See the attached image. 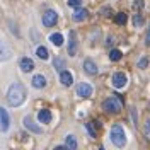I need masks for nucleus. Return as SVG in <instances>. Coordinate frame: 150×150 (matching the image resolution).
<instances>
[{
	"mask_svg": "<svg viewBox=\"0 0 150 150\" xmlns=\"http://www.w3.org/2000/svg\"><path fill=\"white\" fill-rule=\"evenodd\" d=\"M24 101H26V89H24V85L21 82L12 84L9 87V91H7V103L10 106H14V108H17Z\"/></svg>",
	"mask_w": 150,
	"mask_h": 150,
	"instance_id": "nucleus-1",
	"label": "nucleus"
},
{
	"mask_svg": "<svg viewBox=\"0 0 150 150\" xmlns=\"http://www.w3.org/2000/svg\"><path fill=\"white\" fill-rule=\"evenodd\" d=\"M111 142L116 147H125L126 145V137L121 125H114L111 128Z\"/></svg>",
	"mask_w": 150,
	"mask_h": 150,
	"instance_id": "nucleus-2",
	"label": "nucleus"
},
{
	"mask_svg": "<svg viewBox=\"0 0 150 150\" xmlns=\"http://www.w3.org/2000/svg\"><path fill=\"white\" fill-rule=\"evenodd\" d=\"M103 108H104V109H106L108 112H112V114H116V112L121 111L123 104H121V101H120L118 97H109V99H106V101H104Z\"/></svg>",
	"mask_w": 150,
	"mask_h": 150,
	"instance_id": "nucleus-3",
	"label": "nucleus"
},
{
	"mask_svg": "<svg viewBox=\"0 0 150 150\" xmlns=\"http://www.w3.org/2000/svg\"><path fill=\"white\" fill-rule=\"evenodd\" d=\"M56 22H58V14H56L53 9L46 10V12L43 14V26H45V28H53Z\"/></svg>",
	"mask_w": 150,
	"mask_h": 150,
	"instance_id": "nucleus-4",
	"label": "nucleus"
},
{
	"mask_svg": "<svg viewBox=\"0 0 150 150\" xmlns=\"http://www.w3.org/2000/svg\"><path fill=\"white\" fill-rule=\"evenodd\" d=\"M126 82H128V79H126V75L123 74V72H116L111 79L112 87H116V89H123L126 85Z\"/></svg>",
	"mask_w": 150,
	"mask_h": 150,
	"instance_id": "nucleus-5",
	"label": "nucleus"
},
{
	"mask_svg": "<svg viewBox=\"0 0 150 150\" xmlns=\"http://www.w3.org/2000/svg\"><path fill=\"white\" fill-rule=\"evenodd\" d=\"M10 58H12V50H10V46L4 39H0V62H7Z\"/></svg>",
	"mask_w": 150,
	"mask_h": 150,
	"instance_id": "nucleus-6",
	"label": "nucleus"
},
{
	"mask_svg": "<svg viewBox=\"0 0 150 150\" xmlns=\"http://www.w3.org/2000/svg\"><path fill=\"white\" fill-rule=\"evenodd\" d=\"M94 92L92 85L87 84V82H82V84H79L77 87V96H80V97H91Z\"/></svg>",
	"mask_w": 150,
	"mask_h": 150,
	"instance_id": "nucleus-7",
	"label": "nucleus"
},
{
	"mask_svg": "<svg viewBox=\"0 0 150 150\" xmlns=\"http://www.w3.org/2000/svg\"><path fill=\"white\" fill-rule=\"evenodd\" d=\"M10 126V116L9 112L5 111L4 108H0V130L2 131H7Z\"/></svg>",
	"mask_w": 150,
	"mask_h": 150,
	"instance_id": "nucleus-8",
	"label": "nucleus"
},
{
	"mask_svg": "<svg viewBox=\"0 0 150 150\" xmlns=\"http://www.w3.org/2000/svg\"><path fill=\"white\" fill-rule=\"evenodd\" d=\"M68 55H77V33L75 31H70V36H68Z\"/></svg>",
	"mask_w": 150,
	"mask_h": 150,
	"instance_id": "nucleus-9",
	"label": "nucleus"
},
{
	"mask_svg": "<svg viewBox=\"0 0 150 150\" xmlns=\"http://www.w3.org/2000/svg\"><path fill=\"white\" fill-rule=\"evenodd\" d=\"M24 126H26L31 133H43V128H41V126H38L36 123L33 121V118H31V116H26V118H24Z\"/></svg>",
	"mask_w": 150,
	"mask_h": 150,
	"instance_id": "nucleus-10",
	"label": "nucleus"
},
{
	"mask_svg": "<svg viewBox=\"0 0 150 150\" xmlns=\"http://www.w3.org/2000/svg\"><path fill=\"white\" fill-rule=\"evenodd\" d=\"M19 67H21V70H22L24 74H29L31 70H34V62H33L31 58H21Z\"/></svg>",
	"mask_w": 150,
	"mask_h": 150,
	"instance_id": "nucleus-11",
	"label": "nucleus"
},
{
	"mask_svg": "<svg viewBox=\"0 0 150 150\" xmlns=\"http://www.w3.org/2000/svg\"><path fill=\"white\" fill-rule=\"evenodd\" d=\"M60 82L65 85V87L72 85V82H74V75L70 74V72H67V70H62V72H60Z\"/></svg>",
	"mask_w": 150,
	"mask_h": 150,
	"instance_id": "nucleus-12",
	"label": "nucleus"
},
{
	"mask_svg": "<svg viewBox=\"0 0 150 150\" xmlns=\"http://www.w3.org/2000/svg\"><path fill=\"white\" fill-rule=\"evenodd\" d=\"M84 70H85V74H89V75H96L97 74V65L94 63L92 60H85L84 62Z\"/></svg>",
	"mask_w": 150,
	"mask_h": 150,
	"instance_id": "nucleus-13",
	"label": "nucleus"
},
{
	"mask_svg": "<svg viewBox=\"0 0 150 150\" xmlns=\"http://www.w3.org/2000/svg\"><path fill=\"white\" fill-rule=\"evenodd\" d=\"M38 120H39V123H45V125L51 123V112H50V109H41L38 112Z\"/></svg>",
	"mask_w": 150,
	"mask_h": 150,
	"instance_id": "nucleus-14",
	"label": "nucleus"
},
{
	"mask_svg": "<svg viewBox=\"0 0 150 150\" xmlns=\"http://www.w3.org/2000/svg\"><path fill=\"white\" fill-rule=\"evenodd\" d=\"M87 16H89L87 9H80V7H77V10L74 12V21H77V22H82V21H85V19H87Z\"/></svg>",
	"mask_w": 150,
	"mask_h": 150,
	"instance_id": "nucleus-15",
	"label": "nucleus"
},
{
	"mask_svg": "<svg viewBox=\"0 0 150 150\" xmlns=\"http://www.w3.org/2000/svg\"><path fill=\"white\" fill-rule=\"evenodd\" d=\"M33 85H34L36 89H43V87L46 85V77H45V75H34V77H33Z\"/></svg>",
	"mask_w": 150,
	"mask_h": 150,
	"instance_id": "nucleus-16",
	"label": "nucleus"
},
{
	"mask_svg": "<svg viewBox=\"0 0 150 150\" xmlns=\"http://www.w3.org/2000/svg\"><path fill=\"white\" fill-rule=\"evenodd\" d=\"M65 147L70 150H75L77 147H79V143H77V140H75L74 135H67V140H65Z\"/></svg>",
	"mask_w": 150,
	"mask_h": 150,
	"instance_id": "nucleus-17",
	"label": "nucleus"
},
{
	"mask_svg": "<svg viewBox=\"0 0 150 150\" xmlns=\"http://www.w3.org/2000/svg\"><path fill=\"white\" fill-rule=\"evenodd\" d=\"M36 56L39 58V60H48V58H50V51H48V48H45V46H38Z\"/></svg>",
	"mask_w": 150,
	"mask_h": 150,
	"instance_id": "nucleus-18",
	"label": "nucleus"
},
{
	"mask_svg": "<svg viewBox=\"0 0 150 150\" xmlns=\"http://www.w3.org/2000/svg\"><path fill=\"white\" fill-rule=\"evenodd\" d=\"M50 41H51L55 46H62V45H63V36H62L60 33H55V34L50 36Z\"/></svg>",
	"mask_w": 150,
	"mask_h": 150,
	"instance_id": "nucleus-19",
	"label": "nucleus"
},
{
	"mask_svg": "<svg viewBox=\"0 0 150 150\" xmlns=\"http://www.w3.org/2000/svg\"><path fill=\"white\" fill-rule=\"evenodd\" d=\"M123 53L120 50H111V53H109V58H111L112 62H118V60H121Z\"/></svg>",
	"mask_w": 150,
	"mask_h": 150,
	"instance_id": "nucleus-20",
	"label": "nucleus"
},
{
	"mask_svg": "<svg viewBox=\"0 0 150 150\" xmlns=\"http://www.w3.org/2000/svg\"><path fill=\"white\" fill-rule=\"evenodd\" d=\"M116 24H120V26L126 24V14H125V12H120V14L116 16Z\"/></svg>",
	"mask_w": 150,
	"mask_h": 150,
	"instance_id": "nucleus-21",
	"label": "nucleus"
},
{
	"mask_svg": "<svg viewBox=\"0 0 150 150\" xmlns=\"http://www.w3.org/2000/svg\"><path fill=\"white\" fill-rule=\"evenodd\" d=\"M85 130L89 131V135H91L92 138H96V137H97V133H96V130H94V125H92V123H87V125H85Z\"/></svg>",
	"mask_w": 150,
	"mask_h": 150,
	"instance_id": "nucleus-22",
	"label": "nucleus"
},
{
	"mask_svg": "<svg viewBox=\"0 0 150 150\" xmlns=\"http://www.w3.org/2000/svg\"><path fill=\"white\" fill-rule=\"evenodd\" d=\"M133 24H135V28H140L142 24H143V17H142L140 14H137V16L133 17Z\"/></svg>",
	"mask_w": 150,
	"mask_h": 150,
	"instance_id": "nucleus-23",
	"label": "nucleus"
},
{
	"mask_svg": "<svg viewBox=\"0 0 150 150\" xmlns=\"http://www.w3.org/2000/svg\"><path fill=\"white\" fill-rule=\"evenodd\" d=\"M80 5H82V0H68V7L77 9V7H80Z\"/></svg>",
	"mask_w": 150,
	"mask_h": 150,
	"instance_id": "nucleus-24",
	"label": "nucleus"
},
{
	"mask_svg": "<svg viewBox=\"0 0 150 150\" xmlns=\"http://www.w3.org/2000/svg\"><path fill=\"white\" fill-rule=\"evenodd\" d=\"M53 63H55L56 68H63V60H62V58H55Z\"/></svg>",
	"mask_w": 150,
	"mask_h": 150,
	"instance_id": "nucleus-25",
	"label": "nucleus"
},
{
	"mask_svg": "<svg viewBox=\"0 0 150 150\" xmlns=\"http://www.w3.org/2000/svg\"><path fill=\"white\" fill-rule=\"evenodd\" d=\"M142 7H143V0H135V2H133V9H142Z\"/></svg>",
	"mask_w": 150,
	"mask_h": 150,
	"instance_id": "nucleus-26",
	"label": "nucleus"
},
{
	"mask_svg": "<svg viewBox=\"0 0 150 150\" xmlns=\"http://www.w3.org/2000/svg\"><path fill=\"white\" fill-rule=\"evenodd\" d=\"M147 65H149V60L147 58H142L140 62H138V68H145Z\"/></svg>",
	"mask_w": 150,
	"mask_h": 150,
	"instance_id": "nucleus-27",
	"label": "nucleus"
},
{
	"mask_svg": "<svg viewBox=\"0 0 150 150\" xmlns=\"http://www.w3.org/2000/svg\"><path fill=\"white\" fill-rule=\"evenodd\" d=\"M145 45H147V46H150V26H149V29H147V36H145Z\"/></svg>",
	"mask_w": 150,
	"mask_h": 150,
	"instance_id": "nucleus-28",
	"label": "nucleus"
},
{
	"mask_svg": "<svg viewBox=\"0 0 150 150\" xmlns=\"http://www.w3.org/2000/svg\"><path fill=\"white\" fill-rule=\"evenodd\" d=\"M143 130H145V133H150V120L145 121V128H143Z\"/></svg>",
	"mask_w": 150,
	"mask_h": 150,
	"instance_id": "nucleus-29",
	"label": "nucleus"
},
{
	"mask_svg": "<svg viewBox=\"0 0 150 150\" xmlns=\"http://www.w3.org/2000/svg\"><path fill=\"white\" fill-rule=\"evenodd\" d=\"M101 12H103V16H106V17H108V16H109V12H111V9H109V7H104Z\"/></svg>",
	"mask_w": 150,
	"mask_h": 150,
	"instance_id": "nucleus-30",
	"label": "nucleus"
}]
</instances>
